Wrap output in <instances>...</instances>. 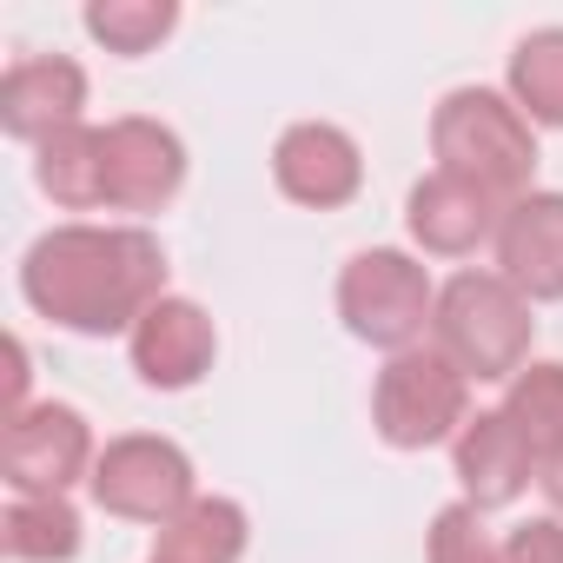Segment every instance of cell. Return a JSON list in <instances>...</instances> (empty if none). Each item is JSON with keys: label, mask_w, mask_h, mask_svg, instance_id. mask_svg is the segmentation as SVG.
<instances>
[{"label": "cell", "mask_w": 563, "mask_h": 563, "mask_svg": "<svg viewBox=\"0 0 563 563\" xmlns=\"http://www.w3.org/2000/svg\"><path fill=\"white\" fill-rule=\"evenodd\" d=\"M93 497L120 517H146V523H173L192 497V464L159 444V438H120L100 471H93Z\"/></svg>", "instance_id": "8992f818"}, {"label": "cell", "mask_w": 563, "mask_h": 563, "mask_svg": "<svg viewBox=\"0 0 563 563\" xmlns=\"http://www.w3.org/2000/svg\"><path fill=\"white\" fill-rule=\"evenodd\" d=\"M530 457L537 451L523 444V431L504 411L464 424V438H457V477H464V490L477 504H510L523 490V477H530Z\"/></svg>", "instance_id": "4fadbf2b"}, {"label": "cell", "mask_w": 563, "mask_h": 563, "mask_svg": "<svg viewBox=\"0 0 563 563\" xmlns=\"http://www.w3.org/2000/svg\"><path fill=\"white\" fill-rule=\"evenodd\" d=\"M186 159H179V140L153 120H120L107 133V199L126 206V212H146L159 206L173 186H179Z\"/></svg>", "instance_id": "ba28073f"}, {"label": "cell", "mask_w": 563, "mask_h": 563, "mask_svg": "<svg viewBox=\"0 0 563 563\" xmlns=\"http://www.w3.org/2000/svg\"><path fill=\"white\" fill-rule=\"evenodd\" d=\"M457 418H464V372L451 358L431 352L391 358V372L378 378V431L391 444H431Z\"/></svg>", "instance_id": "5b68a950"}, {"label": "cell", "mask_w": 563, "mask_h": 563, "mask_svg": "<svg viewBox=\"0 0 563 563\" xmlns=\"http://www.w3.org/2000/svg\"><path fill=\"white\" fill-rule=\"evenodd\" d=\"M438 159H444V173H464L484 192H510L530 179L537 146H530V126L517 120V107H504L497 93H451L438 107Z\"/></svg>", "instance_id": "7a4b0ae2"}, {"label": "cell", "mask_w": 563, "mask_h": 563, "mask_svg": "<svg viewBox=\"0 0 563 563\" xmlns=\"http://www.w3.org/2000/svg\"><path fill=\"white\" fill-rule=\"evenodd\" d=\"M87 27L107 41V47H120V54H146L166 27H173V8L166 0H107V8H87Z\"/></svg>", "instance_id": "ffe728a7"}, {"label": "cell", "mask_w": 563, "mask_h": 563, "mask_svg": "<svg viewBox=\"0 0 563 563\" xmlns=\"http://www.w3.org/2000/svg\"><path fill=\"white\" fill-rule=\"evenodd\" d=\"M510 80H517V100L537 120L563 126V34H530L510 60Z\"/></svg>", "instance_id": "d6986e66"}, {"label": "cell", "mask_w": 563, "mask_h": 563, "mask_svg": "<svg viewBox=\"0 0 563 563\" xmlns=\"http://www.w3.org/2000/svg\"><path fill=\"white\" fill-rule=\"evenodd\" d=\"M87 471V424L67 405L14 411L8 424V484L27 497H60Z\"/></svg>", "instance_id": "52a82bcc"}, {"label": "cell", "mask_w": 563, "mask_h": 563, "mask_svg": "<svg viewBox=\"0 0 563 563\" xmlns=\"http://www.w3.org/2000/svg\"><path fill=\"white\" fill-rule=\"evenodd\" d=\"M159 278H166V265H159V245L146 232L67 225L27 252L21 286L47 319L74 325V332H120L126 319L153 312Z\"/></svg>", "instance_id": "6da1fadb"}, {"label": "cell", "mask_w": 563, "mask_h": 563, "mask_svg": "<svg viewBox=\"0 0 563 563\" xmlns=\"http://www.w3.org/2000/svg\"><path fill=\"white\" fill-rule=\"evenodd\" d=\"M239 543H245L239 504H186V510L159 530V556H153V563H232Z\"/></svg>", "instance_id": "2e32d148"}, {"label": "cell", "mask_w": 563, "mask_h": 563, "mask_svg": "<svg viewBox=\"0 0 563 563\" xmlns=\"http://www.w3.org/2000/svg\"><path fill=\"white\" fill-rule=\"evenodd\" d=\"M339 299H345L352 332L372 339V345H411L424 332V306H431L424 272L405 252H365V258H352Z\"/></svg>", "instance_id": "277c9868"}, {"label": "cell", "mask_w": 563, "mask_h": 563, "mask_svg": "<svg viewBox=\"0 0 563 563\" xmlns=\"http://www.w3.org/2000/svg\"><path fill=\"white\" fill-rule=\"evenodd\" d=\"M206 358H212V325L186 299H159L133 332V365L146 372V385H192Z\"/></svg>", "instance_id": "8fae6325"}, {"label": "cell", "mask_w": 563, "mask_h": 563, "mask_svg": "<svg viewBox=\"0 0 563 563\" xmlns=\"http://www.w3.org/2000/svg\"><path fill=\"white\" fill-rule=\"evenodd\" d=\"M543 490H550L556 510H563V457H543Z\"/></svg>", "instance_id": "603a6c76"}, {"label": "cell", "mask_w": 563, "mask_h": 563, "mask_svg": "<svg viewBox=\"0 0 563 563\" xmlns=\"http://www.w3.org/2000/svg\"><path fill=\"white\" fill-rule=\"evenodd\" d=\"M504 563H563V523H523L510 537Z\"/></svg>", "instance_id": "7402d4cb"}, {"label": "cell", "mask_w": 563, "mask_h": 563, "mask_svg": "<svg viewBox=\"0 0 563 563\" xmlns=\"http://www.w3.org/2000/svg\"><path fill=\"white\" fill-rule=\"evenodd\" d=\"M278 186L306 206H339L358 192V146L339 126H292L278 140Z\"/></svg>", "instance_id": "30bf717a"}, {"label": "cell", "mask_w": 563, "mask_h": 563, "mask_svg": "<svg viewBox=\"0 0 563 563\" xmlns=\"http://www.w3.org/2000/svg\"><path fill=\"white\" fill-rule=\"evenodd\" d=\"M8 550L27 556V563L74 556V550H80V517H74L60 497H21V504L8 510Z\"/></svg>", "instance_id": "ac0fdd59"}, {"label": "cell", "mask_w": 563, "mask_h": 563, "mask_svg": "<svg viewBox=\"0 0 563 563\" xmlns=\"http://www.w3.org/2000/svg\"><path fill=\"white\" fill-rule=\"evenodd\" d=\"M41 186L60 206H100L107 199V133L67 126V133L41 140Z\"/></svg>", "instance_id": "9a60e30c"}, {"label": "cell", "mask_w": 563, "mask_h": 563, "mask_svg": "<svg viewBox=\"0 0 563 563\" xmlns=\"http://www.w3.org/2000/svg\"><path fill=\"white\" fill-rule=\"evenodd\" d=\"M438 339H444L451 365H464L477 378H504V372H517V358L530 345V319L504 278H457L438 299Z\"/></svg>", "instance_id": "3957f363"}, {"label": "cell", "mask_w": 563, "mask_h": 563, "mask_svg": "<svg viewBox=\"0 0 563 563\" xmlns=\"http://www.w3.org/2000/svg\"><path fill=\"white\" fill-rule=\"evenodd\" d=\"M504 418L523 431V444L537 457H563V365H537L517 378Z\"/></svg>", "instance_id": "e0dca14e"}, {"label": "cell", "mask_w": 563, "mask_h": 563, "mask_svg": "<svg viewBox=\"0 0 563 563\" xmlns=\"http://www.w3.org/2000/svg\"><path fill=\"white\" fill-rule=\"evenodd\" d=\"M504 272L530 299H563V199H523L504 219Z\"/></svg>", "instance_id": "7c38bea8"}, {"label": "cell", "mask_w": 563, "mask_h": 563, "mask_svg": "<svg viewBox=\"0 0 563 563\" xmlns=\"http://www.w3.org/2000/svg\"><path fill=\"white\" fill-rule=\"evenodd\" d=\"M431 563H497V550H490L477 510L457 504V510L438 517V530H431Z\"/></svg>", "instance_id": "44dd1931"}, {"label": "cell", "mask_w": 563, "mask_h": 563, "mask_svg": "<svg viewBox=\"0 0 563 563\" xmlns=\"http://www.w3.org/2000/svg\"><path fill=\"white\" fill-rule=\"evenodd\" d=\"M490 199L477 179L464 173H438L411 192V232L431 245V252H471L484 232H490Z\"/></svg>", "instance_id": "5bb4252c"}, {"label": "cell", "mask_w": 563, "mask_h": 563, "mask_svg": "<svg viewBox=\"0 0 563 563\" xmlns=\"http://www.w3.org/2000/svg\"><path fill=\"white\" fill-rule=\"evenodd\" d=\"M87 100V80L74 60H21L8 80H0V120H8V133L21 140H54L74 126Z\"/></svg>", "instance_id": "9c48e42d"}]
</instances>
